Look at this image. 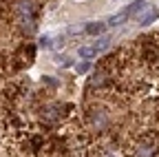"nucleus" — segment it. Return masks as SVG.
<instances>
[{
    "instance_id": "39448f33",
    "label": "nucleus",
    "mask_w": 159,
    "mask_h": 157,
    "mask_svg": "<svg viewBox=\"0 0 159 157\" xmlns=\"http://www.w3.org/2000/svg\"><path fill=\"white\" fill-rule=\"evenodd\" d=\"M75 71H77V73H86V71H89V62H80V64H75Z\"/></svg>"
},
{
    "instance_id": "f257e3e1",
    "label": "nucleus",
    "mask_w": 159,
    "mask_h": 157,
    "mask_svg": "<svg viewBox=\"0 0 159 157\" xmlns=\"http://www.w3.org/2000/svg\"><path fill=\"white\" fill-rule=\"evenodd\" d=\"M16 13H18V20L22 25V29L27 33H31L35 29V7L31 0H20L18 7H16Z\"/></svg>"
},
{
    "instance_id": "7ed1b4c3",
    "label": "nucleus",
    "mask_w": 159,
    "mask_h": 157,
    "mask_svg": "<svg viewBox=\"0 0 159 157\" xmlns=\"http://www.w3.org/2000/svg\"><path fill=\"white\" fill-rule=\"evenodd\" d=\"M104 31H106V25L104 22H89L84 27V33H89V35H102Z\"/></svg>"
},
{
    "instance_id": "f03ea898",
    "label": "nucleus",
    "mask_w": 159,
    "mask_h": 157,
    "mask_svg": "<svg viewBox=\"0 0 159 157\" xmlns=\"http://www.w3.org/2000/svg\"><path fill=\"white\" fill-rule=\"evenodd\" d=\"M159 150V144L155 137H144V140H139L133 148V155L135 157H155Z\"/></svg>"
},
{
    "instance_id": "20e7f679",
    "label": "nucleus",
    "mask_w": 159,
    "mask_h": 157,
    "mask_svg": "<svg viewBox=\"0 0 159 157\" xmlns=\"http://www.w3.org/2000/svg\"><path fill=\"white\" fill-rule=\"evenodd\" d=\"M55 64H60V67H71V60H69V55H55Z\"/></svg>"
}]
</instances>
